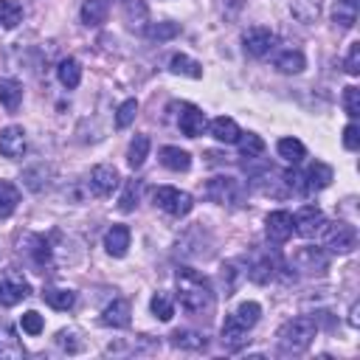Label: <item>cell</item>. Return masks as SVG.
I'll list each match as a JSON object with an SVG mask.
<instances>
[{
    "instance_id": "74e56055",
    "label": "cell",
    "mask_w": 360,
    "mask_h": 360,
    "mask_svg": "<svg viewBox=\"0 0 360 360\" xmlns=\"http://www.w3.org/2000/svg\"><path fill=\"white\" fill-rule=\"evenodd\" d=\"M236 321L245 326V329H253L256 323H259V315H262V307L256 304V301H242L239 307H236Z\"/></svg>"
},
{
    "instance_id": "7a4b0ae2",
    "label": "cell",
    "mask_w": 360,
    "mask_h": 360,
    "mask_svg": "<svg viewBox=\"0 0 360 360\" xmlns=\"http://www.w3.org/2000/svg\"><path fill=\"white\" fill-rule=\"evenodd\" d=\"M315 335H318L315 318H309V315L290 318V321L278 329V335H276L278 352H281V354H301V352H307V349L312 346Z\"/></svg>"
},
{
    "instance_id": "9c48e42d",
    "label": "cell",
    "mask_w": 360,
    "mask_h": 360,
    "mask_svg": "<svg viewBox=\"0 0 360 360\" xmlns=\"http://www.w3.org/2000/svg\"><path fill=\"white\" fill-rule=\"evenodd\" d=\"M118 169L115 166H107V163H98V166H93L90 169V191L96 194V197H110L115 188H118Z\"/></svg>"
},
{
    "instance_id": "f546056e",
    "label": "cell",
    "mask_w": 360,
    "mask_h": 360,
    "mask_svg": "<svg viewBox=\"0 0 360 360\" xmlns=\"http://www.w3.org/2000/svg\"><path fill=\"white\" fill-rule=\"evenodd\" d=\"M172 343H174L177 349H188V352L205 349V338H202L200 332H194V329H174V332H172Z\"/></svg>"
},
{
    "instance_id": "d4e9b609",
    "label": "cell",
    "mask_w": 360,
    "mask_h": 360,
    "mask_svg": "<svg viewBox=\"0 0 360 360\" xmlns=\"http://www.w3.org/2000/svg\"><path fill=\"white\" fill-rule=\"evenodd\" d=\"M20 205V188L11 180H0V219L11 217Z\"/></svg>"
},
{
    "instance_id": "f6af8a7d",
    "label": "cell",
    "mask_w": 360,
    "mask_h": 360,
    "mask_svg": "<svg viewBox=\"0 0 360 360\" xmlns=\"http://www.w3.org/2000/svg\"><path fill=\"white\" fill-rule=\"evenodd\" d=\"M343 146L349 152H354L360 146V129H357V124H346V129H343Z\"/></svg>"
},
{
    "instance_id": "52a82bcc",
    "label": "cell",
    "mask_w": 360,
    "mask_h": 360,
    "mask_svg": "<svg viewBox=\"0 0 360 360\" xmlns=\"http://www.w3.org/2000/svg\"><path fill=\"white\" fill-rule=\"evenodd\" d=\"M273 45H276V34H273L270 28H264V25H253V28H248V31L242 34V48H245V53L253 56V59L267 56V53L273 51Z\"/></svg>"
},
{
    "instance_id": "1f68e13d",
    "label": "cell",
    "mask_w": 360,
    "mask_h": 360,
    "mask_svg": "<svg viewBox=\"0 0 360 360\" xmlns=\"http://www.w3.org/2000/svg\"><path fill=\"white\" fill-rule=\"evenodd\" d=\"M146 155H149V135H135L129 141V149H127V163L132 169H141L143 160H146Z\"/></svg>"
},
{
    "instance_id": "8992f818",
    "label": "cell",
    "mask_w": 360,
    "mask_h": 360,
    "mask_svg": "<svg viewBox=\"0 0 360 360\" xmlns=\"http://www.w3.org/2000/svg\"><path fill=\"white\" fill-rule=\"evenodd\" d=\"M323 239H326V248L329 253H338V256H346L354 250L357 245V233L349 222H335V225H326L323 231Z\"/></svg>"
},
{
    "instance_id": "bcb514c9",
    "label": "cell",
    "mask_w": 360,
    "mask_h": 360,
    "mask_svg": "<svg viewBox=\"0 0 360 360\" xmlns=\"http://www.w3.org/2000/svg\"><path fill=\"white\" fill-rule=\"evenodd\" d=\"M349 323H352V326H357V323H360V321H357V304H352V312H349Z\"/></svg>"
},
{
    "instance_id": "8d00e7d4",
    "label": "cell",
    "mask_w": 360,
    "mask_h": 360,
    "mask_svg": "<svg viewBox=\"0 0 360 360\" xmlns=\"http://www.w3.org/2000/svg\"><path fill=\"white\" fill-rule=\"evenodd\" d=\"M149 309L158 321H172V315H174V304H172L169 292H155L149 301Z\"/></svg>"
},
{
    "instance_id": "8fae6325",
    "label": "cell",
    "mask_w": 360,
    "mask_h": 360,
    "mask_svg": "<svg viewBox=\"0 0 360 360\" xmlns=\"http://www.w3.org/2000/svg\"><path fill=\"white\" fill-rule=\"evenodd\" d=\"M264 231L270 242H287L292 236V214L290 211H270L264 217Z\"/></svg>"
},
{
    "instance_id": "d6a6232c",
    "label": "cell",
    "mask_w": 360,
    "mask_h": 360,
    "mask_svg": "<svg viewBox=\"0 0 360 360\" xmlns=\"http://www.w3.org/2000/svg\"><path fill=\"white\" fill-rule=\"evenodd\" d=\"M236 146H239L242 158H259V155L264 152V141H262L256 132H239Z\"/></svg>"
},
{
    "instance_id": "5bb4252c",
    "label": "cell",
    "mask_w": 360,
    "mask_h": 360,
    "mask_svg": "<svg viewBox=\"0 0 360 360\" xmlns=\"http://www.w3.org/2000/svg\"><path fill=\"white\" fill-rule=\"evenodd\" d=\"M180 132L183 135H188V138H197V135H202V129H205V112L202 110H197L194 104H183V112H180Z\"/></svg>"
},
{
    "instance_id": "5b68a950",
    "label": "cell",
    "mask_w": 360,
    "mask_h": 360,
    "mask_svg": "<svg viewBox=\"0 0 360 360\" xmlns=\"http://www.w3.org/2000/svg\"><path fill=\"white\" fill-rule=\"evenodd\" d=\"M292 264H295L301 273H307V276H323V273L329 270V253H326L323 248L307 245V248H298V250L292 253Z\"/></svg>"
},
{
    "instance_id": "9a60e30c",
    "label": "cell",
    "mask_w": 360,
    "mask_h": 360,
    "mask_svg": "<svg viewBox=\"0 0 360 360\" xmlns=\"http://www.w3.org/2000/svg\"><path fill=\"white\" fill-rule=\"evenodd\" d=\"M28 295H31L28 281H22V278H6V281H0V304L14 307V304H20Z\"/></svg>"
},
{
    "instance_id": "b9f144b4",
    "label": "cell",
    "mask_w": 360,
    "mask_h": 360,
    "mask_svg": "<svg viewBox=\"0 0 360 360\" xmlns=\"http://www.w3.org/2000/svg\"><path fill=\"white\" fill-rule=\"evenodd\" d=\"M343 107H346V115L349 118H357L360 115V90L354 84L343 90Z\"/></svg>"
},
{
    "instance_id": "ba28073f",
    "label": "cell",
    "mask_w": 360,
    "mask_h": 360,
    "mask_svg": "<svg viewBox=\"0 0 360 360\" xmlns=\"http://www.w3.org/2000/svg\"><path fill=\"white\" fill-rule=\"evenodd\" d=\"M205 194H208V200H214V202H219V205H233V202H239V197H242V186H239L236 177L219 174V177H211V180L205 183Z\"/></svg>"
},
{
    "instance_id": "6da1fadb",
    "label": "cell",
    "mask_w": 360,
    "mask_h": 360,
    "mask_svg": "<svg viewBox=\"0 0 360 360\" xmlns=\"http://www.w3.org/2000/svg\"><path fill=\"white\" fill-rule=\"evenodd\" d=\"M174 278H177V301H180L183 312L202 318L214 309V290L202 273H197L191 267H180Z\"/></svg>"
},
{
    "instance_id": "30bf717a",
    "label": "cell",
    "mask_w": 360,
    "mask_h": 360,
    "mask_svg": "<svg viewBox=\"0 0 360 360\" xmlns=\"http://www.w3.org/2000/svg\"><path fill=\"white\" fill-rule=\"evenodd\" d=\"M28 149V138H25V129L11 124L0 132V155L8 158V160H20Z\"/></svg>"
},
{
    "instance_id": "f1b7e54d",
    "label": "cell",
    "mask_w": 360,
    "mask_h": 360,
    "mask_svg": "<svg viewBox=\"0 0 360 360\" xmlns=\"http://www.w3.org/2000/svg\"><path fill=\"white\" fill-rule=\"evenodd\" d=\"M42 298H45L48 307H53V309H59V312H68V309H73V304H76V292H73V290H62V287L45 290Z\"/></svg>"
},
{
    "instance_id": "ac0fdd59",
    "label": "cell",
    "mask_w": 360,
    "mask_h": 360,
    "mask_svg": "<svg viewBox=\"0 0 360 360\" xmlns=\"http://www.w3.org/2000/svg\"><path fill=\"white\" fill-rule=\"evenodd\" d=\"M101 323H104V326H115V329L129 326V301L115 298V301L101 312Z\"/></svg>"
},
{
    "instance_id": "836d02e7",
    "label": "cell",
    "mask_w": 360,
    "mask_h": 360,
    "mask_svg": "<svg viewBox=\"0 0 360 360\" xmlns=\"http://www.w3.org/2000/svg\"><path fill=\"white\" fill-rule=\"evenodd\" d=\"M22 22V6L17 0H0V25L17 28Z\"/></svg>"
},
{
    "instance_id": "ffe728a7",
    "label": "cell",
    "mask_w": 360,
    "mask_h": 360,
    "mask_svg": "<svg viewBox=\"0 0 360 360\" xmlns=\"http://www.w3.org/2000/svg\"><path fill=\"white\" fill-rule=\"evenodd\" d=\"M25 253L31 256V262L45 273V267L51 264V245L45 242V236H37V233H31L28 239H25Z\"/></svg>"
},
{
    "instance_id": "7bdbcfd3",
    "label": "cell",
    "mask_w": 360,
    "mask_h": 360,
    "mask_svg": "<svg viewBox=\"0 0 360 360\" xmlns=\"http://www.w3.org/2000/svg\"><path fill=\"white\" fill-rule=\"evenodd\" d=\"M20 326H22V332H28V335H39L45 323H42V315H39V312L28 309V312L20 318Z\"/></svg>"
},
{
    "instance_id": "cb8c5ba5",
    "label": "cell",
    "mask_w": 360,
    "mask_h": 360,
    "mask_svg": "<svg viewBox=\"0 0 360 360\" xmlns=\"http://www.w3.org/2000/svg\"><path fill=\"white\" fill-rule=\"evenodd\" d=\"M239 124L233 121V118H225V115H219V118H214L211 121V135L219 141V143H236V138H239Z\"/></svg>"
},
{
    "instance_id": "4316f807",
    "label": "cell",
    "mask_w": 360,
    "mask_h": 360,
    "mask_svg": "<svg viewBox=\"0 0 360 360\" xmlns=\"http://www.w3.org/2000/svg\"><path fill=\"white\" fill-rule=\"evenodd\" d=\"M124 20H127V25L129 28H143L146 22H149V8H146V3H141V0H127V6H124Z\"/></svg>"
},
{
    "instance_id": "d590c367",
    "label": "cell",
    "mask_w": 360,
    "mask_h": 360,
    "mask_svg": "<svg viewBox=\"0 0 360 360\" xmlns=\"http://www.w3.org/2000/svg\"><path fill=\"white\" fill-rule=\"evenodd\" d=\"M276 149H278V155H281L284 160H290V163H298V160L307 155V149H304V143H301L298 138H281V141L276 143Z\"/></svg>"
},
{
    "instance_id": "f35d334b",
    "label": "cell",
    "mask_w": 360,
    "mask_h": 360,
    "mask_svg": "<svg viewBox=\"0 0 360 360\" xmlns=\"http://www.w3.org/2000/svg\"><path fill=\"white\" fill-rule=\"evenodd\" d=\"M248 276H250L256 284H267V281L276 278V262H273V259H259L256 264H250Z\"/></svg>"
},
{
    "instance_id": "ab89813d",
    "label": "cell",
    "mask_w": 360,
    "mask_h": 360,
    "mask_svg": "<svg viewBox=\"0 0 360 360\" xmlns=\"http://www.w3.org/2000/svg\"><path fill=\"white\" fill-rule=\"evenodd\" d=\"M135 115H138V101H135V98L121 101V107H118V112H115V127H118V129H127V127L135 121Z\"/></svg>"
},
{
    "instance_id": "3957f363",
    "label": "cell",
    "mask_w": 360,
    "mask_h": 360,
    "mask_svg": "<svg viewBox=\"0 0 360 360\" xmlns=\"http://www.w3.org/2000/svg\"><path fill=\"white\" fill-rule=\"evenodd\" d=\"M155 205L163 208L172 217H186L194 208V200L188 191H180L174 186H158L155 188Z\"/></svg>"
},
{
    "instance_id": "4fadbf2b",
    "label": "cell",
    "mask_w": 360,
    "mask_h": 360,
    "mask_svg": "<svg viewBox=\"0 0 360 360\" xmlns=\"http://www.w3.org/2000/svg\"><path fill=\"white\" fill-rule=\"evenodd\" d=\"M104 250H107L112 259L127 256V250H129V228H127V225H112V228L104 233Z\"/></svg>"
},
{
    "instance_id": "e0dca14e",
    "label": "cell",
    "mask_w": 360,
    "mask_h": 360,
    "mask_svg": "<svg viewBox=\"0 0 360 360\" xmlns=\"http://www.w3.org/2000/svg\"><path fill=\"white\" fill-rule=\"evenodd\" d=\"M158 158L169 172H188L191 169V155L180 146H163Z\"/></svg>"
},
{
    "instance_id": "e575fe53",
    "label": "cell",
    "mask_w": 360,
    "mask_h": 360,
    "mask_svg": "<svg viewBox=\"0 0 360 360\" xmlns=\"http://www.w3.org/2000/svg\"><path fill=\"white\" fill-rule=\"evenodd\" d=\"M180 34V25L172 22V20H160V22H152L146 28V37L155 39V42H166V39H174Z\"/></svg>"
},
{
    "instance_id": "603a6c76",
    "label": "cell",
    "mask_w": 360,
    "mask_h": 360,
    "mask_svg": "<svg viewBox=\"0 0 360 360\" xmlns=\"http://www.w3.org/2000/svg\"><path fill=\"white\" fill-rule=\"evenodd\" d=\"M56 79H59L62 87H68V90L79 87V82H82V65H79L73 56H65V59L56 65Z\"/></svg>"
},
{
    "instance_id": "277c9868",
    "label": "cell",
    "mask_w": 360,
    "mask_h": 360,
    "mask_svg": "<svg viewBox=\"0 0 360 360\" xmlns=\"http://www.w3.org/2000/svg\"><path fill=\"white\" fill-rule=\"evenodd\" d=\"M326 214L318 208V205H304L295 211L292 217V231L301 233L304 239H312V236H321L326 231Z\"/></svg>"
},
{
    "instance_id": "2e32d148",
    "label": "cell",
    "mask_w": 360,
    "mask_h": 360,
    "mask_svg": "<svg viewBox=\"0 0 360 360\" xmlns=\"http://www.w3.org/2000/svg\"><path fill=\"white\" fill-rule=\"evenodd\" d=\"M0 104L8 110V112H17L20 104H22V84L11 76H3L0 79Z\"/></svg>"
},
{
    "instance_id": "44dd1931",
    "label": "cell",
    "mask_w": 360,
    "mask_h": 360,
    "mask_svg": "<svg viewBox=\"0 0 360 360\" xmlns=\"http://www.w3.org/2000/svg\"><path fill=\"white\" fill-rule=\"evenodd\" d=\"M248 340V329L236 321V315H228L222 323V346L225 349H239Z\"/></svg>"
},
{
    "instance_id": "7402d4cb",
    "label": "cell",
    "mask_w": 360,
    "mask_h": 360,
    "mask_svg": "<svg viewBox=\"0 0 360 360\" xmlns=\"http://www.w3.org/2000/svg\"><path fill=\"white\" fill-rule=\"evenodd\" d=\"M290 14L301 22V25H312L321 17V0H292L290 3Z\"/></svg>"
},
{
    "instance_id": "83f0119b",
    "label": "cell",
    "mask_w": 360,
    "mask_h": 360,
    "mask_svg": "<svg viewBox=\"0 0 360 360\" xmlns=\"http://www.w3.org/2000/svg\"><path fill=\"white\" fill-rule=\"evenodd\" d=\"M273 65H276V70H281V73H301V70L307 68V59H304L301 51H284V53H278V56L273 59Z\"/></svg>"
},
{
    "instance_id": "7c38bea8",
    "label": "cell",
    "mask_w": 360,
    "mask_h": 360,
    "mask_svg": "<svg viewBox=\"0 0 360 360\" xmlns=\"http://www.w3.org/2000/svg\"><path fill=\"white\" fill-rule=\"evenodd\" d=\"M301 177H304V194H312V191H321V188H326L332 183V169L326 163L315 160Z\"/></svg>"
},
{
    "instance_id": "4dcf8cb0",
    "label": "cell",
    "mask_w": 360,
    "mask_h": 360,
    "mask_svg": "<svg viewBox=\"0 0 360 360\" xmlns=\"http://www.w3.org/2000/svg\"><path fill=\"white\" fill-rule=\"evenodd\" d=\"M79 17L84 25H101L107 20V3L104 0H84Z\"/></svg>"
},
{
    "instance_id": "60d3db41",
    "label": "cell",
    "mask_w": 360,
    "mask_h": 360,
    "mask_svg": "<svg viewBox=\"0 0 360 360\" xmlns=\"http://www.w3.org/2000/svg\"><path fill=\"white\" fill-rule=\"evenodd\" d=\"M138 194H141L138 180H129V183L124 186V194H121V200H118V208H121L124 214H129V211L138 205Z\"/></svg>"
},
{
    "instance_id": "ee69618b",
    "label": "cell",
    "mask_w": 360,
    "mask_h": 360,
    "mask_svg": "<svg viewBox=\"0 0 360 360\" xmlns=\"http://www.w3.org/2000/svg\"><path fill=\"white\" fill-rule=\"evenodd\" d=\"M343 68H346V73H349V76H357V73H360V42H352V48H349V53H346Z\"/></svg>"
},
{
    "instance_id": "d6986e66",
    "label": "cell",
    "mask_w": 360,
    "mask_h": 360,
    "mask_svg": "<svg viewBox=\"0 0 360 360\" xmlns=\"http://www.w3.org/2000/svg\"><path fill=\"white\" fill-rule=\"evenodd\" d=\"M357 8H360V0H335V11H332L335 25L340 31H349L357 22Z\"/></svg>"
},
{
    "instance_id": "484cf974",
    "label": "cell",
    "mask_w": 360,
    "mask_h": 360,
    "mask_svg": "<svg viewBox=\"0 0 360 360\" xmlns=\"http://www.w3.org/2000/svg\"><path fill=\"white\" fill-rule=\"evenodd\" d=\"M169 70L177 73V76H188V79H200V76H202V65L194 62V59L186 56V53H174V56L169 59Z\"/></svg>"
}]
</instances>
